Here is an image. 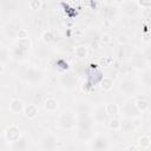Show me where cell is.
Segmentation results:
<instances>
[{
    "mask_svg": "<svg viewBox=\"0 0 151 151\" xmlns=\"http://www.w3.org/2000/svg\"><path fill=\"white\" fill-rule=\"evenodd\" d=\"M57 125L61 130H72L76 126V114L71 111H63L58 116Z\"/></svg>",
    "mask_w": 151,
    "mask_h": 151,
    "instance_id": "6da1fadb",
    "label": "cell"
},
{
    "mask_svg": "<svg viewBox=\"0 0 151 151\" xmlns=\"http://www.w3.org/2000/svg\"><path fill=\"white\" fill-rule=\"evenodd\" d=\"M25 79L31 85H39L44 80V72L35 67H29L25 72Z\"/></svg>",
    "mask_w": 151,
    "mask_h": 151,
    "instance_id": "7a4b0ae2",
    "label": "cell"
},
{
    "mask_svg": "<svg viewBox=\"0 0 151 151\" xmlns=\"http://www.w3.org/2000/svg\"><path fill=\"white\" fill-rule=\"evenodd\" d=\"M93 125V119L90 112L76 113V126L78 129H91Z\"/></svg>",
    "mask_w": 151,
    "mask_h": 151,
    "instance_id": "3957f363",
    "label": "cell"
},
{
    "mask_svg": "<svg viewBox=\"0 0 151 151\" xmlns=\"http://www.w3.org/2000/svg\"><path fill=\"white\" fill-rule=\"evenodd\" d=\"M137 88H138V85H137V81L133 80V79H130V78H125L123 79L120 83H119V90L122 93L126 94V96H132L137 92Z\"/></svg>",
    "mask_w": 151,
    "mask_h": 151,
    "instance_id": "277c9868",
    "label": "cell"
},
{
    "mask_svg": "<svg viewBox=\"0 0 151 151\" xmlns=\"http://www.w3.org/2000/svg\"><path fill=\"white\" fill-rule=\"evenodd\" d=\"M90 149L91 150H96V151L109 149V139H107V137L103 136V134H98L94 138L92 137V139L90 140Z\"/></svg>",
    "mask_w": 151,
    "mask_h": 151,
    "instance_id": "5b68a950",
    "label": "cell"
},
{
    "mask_svg": "<svg viewBox=\"0 0 151 151\" xmlns=\"http://www.w3.org/2000/svg\"><path fill=\"white\" fill-rule=\"evenodd\" d=\"M122 110V114L126 118H130V119H133V118H138L140 117V112L137 110L136 105H134V101H126L125 104H123V106L120 107Z\"/></svg>",
    "mask_w": 151,
    "mask_h": 151,
    "instance_id": "8992f818",
    "label": "cell"
},
{
    "mask_svg": "<svg viewBox=\"0 0 151 151\" xmlns=\"http://www.w3.org/2000/svg\"><path fill=\"white\" fill-rule=\"evenodd\" d=\"M40 146L42 150H55L58 146V139L53 133H45L40 139Z\"/></svg>",
    "mask_w": 151,
    "mask_h": 151,
    "instance_id": "52a82bcc",
    "label": "cell"
},
{
    "mask_svg": "<svg viewBox=\"0 0 151 151\" xmlns=\"http://www.w3.org/2000/svg\"><path fill=\"white\" fill-rule=\"evenodd\" d=\"M91 116H92L93 123H96V124H104L107 120V117H109L107 113H106V111H105L104 105L96 106V109L93 110V113Z\"/></svg>",
    "mask_w": 151,
    "mask_h": 151,
    "instance_id": "ba28073f",
    "label": "cell"
},
{
    "mask_svg": "<svg viewBox=\"0 0 151 151\" xmlns=\"http://www.w3.org/2000/svg\"><path fill=\"white\" fill-rule=\"evenodd\" d=\"M20 136H21V131L17 125L12 124V125L7 126L6 130H5V139L7 142H9V143L15 142L17 139L20 138Z\"/></svg>",
    "mask_w": 151,
    "mask_h": 151,
    "instance_id": "9c48e42d",
    "label": "cell"
},
{
    "mask_svg": "<svg viewBox=\"0 0 151 151\" xmlns=\"http://www.w3.org/2000/svg\"><path fill=\"white\" fill-rule=\"evenodd\" d=\"M60 85L66 88V90H73L77 85V79L72 74H64L60 77V80H59Z\"/></svg>",
    "mask_w": 151,
    "mask_h": 151,
    "instance_id": "30bf717a",
    "label": "cell"
},
{
    "mask_svg": "<svg viewBox=\"0 0 151 151\" xmlns=\"http://www.w3.org/2000/svg\"><path fill=\"white\" fill-rule=\"evenodd\" d=\"M22 112H24V116H25L27 119L33 120V119H35V118L38 117V114H39V109H38V106L34 105V104H28V105H25Z\"/></svg>",
    "mask_w": 151,
    "mask_h": 151,
    "instance_id": "8fae6325",
    "label": "cell"
},
{
    "mask_svg": "<svg viewBox=\"0 0 151 151\" xmlns=\"http://www.w3.org/2000/svg\"><path fill=\"white\" fill-rule=\"evenodd\" d=\"M28 139L26 136H20L19 139H17L15 142L12 143V150L14 151H22V150H27L28 149Z\"/></svg>",
    "mask_w": 151,
    "mask_h": 151,
    "instance_id": "7c38bea8",
    "label": "cell"
},
{
    "mask_svg": "<svg viewBox=\"0 0 151 151\" xmlns=\"http://www.w3.org/2000/svg\"><path fill=\"white\" fill-rule=\"evenodd\" d=\"M24 107H25V103L20 98H13L9 103V111L12 113H20L24 111Z\"/></svg>",
    "mask_w": 151,
    "mask_h": 151,
    "instance_id": "4fadbf2b",
    "label": "cell"
},
{
    "mask_svg": "<svg viewBox=\"0 0 151 151\" xmlns=\"http://www.w3.org/2000/svg\"><path fill=\"white\" fill-rule=\"evenodd\" d=\"M120 130L124 133H127V134L129 133H133L134 130H136V127H134V125L132 123V119L126 118V117H124L123 119H120Z\"/></svg>",
    "mask_w": 151,
    "mask_h": 151,
    "instance_id": "5bb4252c",
    "label": "cell"
},
{
    "mask_svg": "<svg viewBox=\"0 0 151 151\" xmlns=\"http://www.w3.org/2000/svg\"><path fill=\"white\" fill-rule=\"evenodd\" d=\"M58 106H59V103L55 98L53 97H48L45 99L44 101V109L47 111V112H55L58 110Z\"/></svg>",
    "mask_w": 151,
    "mask_h": 151,
    "instance_id": "9a60e30c",
    "label": "cell"
},
{
    "mask_svg": "<svg viewBox=\"0 0 151 151\" xmlns=\"http://www.w3.org/2000/svg\"><path fill=\"white\" fill-rule=\"evenodd\" d=\"M92 127L91 129H78L77 132V138L80 142H90L92 139Z\"/></svg>",
    "mask_w": 151,
    "mask_h": 151,
    "instance_id": "2e32d148",
    "label": "cell"
},
{
    "mask_svg": "<svg viewBox=\"0 0 151 151\" xmlns=\"http://www.w3.org/2000/svg\"><path fill=\"white\" fill-rule=\"evenodd\" d=\"M134 105H136L137 110H138L140 113L146 112V111L149 110V107H150L149 100H147L146 98H144V97H139V98H137L136 101H134Z\"/></svg>",
    "mask_w": 151,
    "mask_h": 151,
    "instance_id": "e0dca14e",
    "label": "cell"
},
{
    "mask_svg": "<svg viewBox=\"0 0 151 151\" xmlns=\"http://www.w3.org/2000/svg\"><path fill=\"white\" fill-rule=\"evenodd\" d=\"M104 107H105V111H106L107 116H110V117H113V116L118 114V113H119V111H120L119 105H118V104H116V103H113V101L106 103V104L104 105Z\"/></svg>",
    "mask_w": 151,
    "mask_h": 151,
    "instance_id": "ac0fdd59",
    "label": "cell"
},
{
    "mask_svg": "<svg viewBox=\"0 0 151 151\" xmlns=\"http://www.w3.org/2000/svg\"><path fill=\"white\" fill-rule=\"evenodd\" d=\"M113 85H114V81L111 77H103L100 80V87L104 92H110L113 88Z\"/></svg>",
    "mask_w": 151,
    "mask_h": 151,
    "instance_id": "d6986e66",
    "label": "cell"
},
{
    "mask_svg": "<svg viewBox=\"0 0 151 151\" xmlns=\"http://www.w3.org/2000/svg\"><path fill=\"white\" fill-rule=\"evenodd\" d=\"M137 145H138V147L142 149V150H147V149H150V146H151V138H150L149 136L144 134V136H142V137L138 139Z\"/></svg>",
    "mask_w": 151,
    "mask_h": 151,
    "instance_id": "ffe728a7",
    "label": "cell"
},
{
    "mask_svg": "<svg viewBox=\"0 0 151 151\" xmlns=\"http://www.w3.org/2000/svg\"><path fill=\"white\" fill-rule=\"evenodd\" d=\"M15 46H18L19 48L24 50V51H27L32 47V41L29 38H22V39H18L17 42H15Z\"/></svg>",
    "mask_w": 151,
    "mask_h": 151,
    "instance_id": "44dd1931",
    "label": "cell"
},
{
    "mask_svg": "<svg viewBox=\"0 0 151 151\" xmlns=\"http://www.w3.org/2000/svg\"><path fill=\"white\" fill-rule=\"evenodd\" d=\"M11 55H12L14 59H17V60H25V57L27 55V51H24V50L19 48L18 46H15V47L12 50Z\"/></svg>",
    "mask_w": 151,
    "mask_h": 151,
    "instance_id": "7402d4cb",
    "label": "cell"
},
{
    "mask_svg": "<svg viewBox=\"0 0 151 151\" xmlns=\"http://www.w3.org/2000/svg\"><path fill=\"white\" fill-rule=\"evenodd\" d=\"M87 54H88V50H87V47L84 46V45H79V46H77V47L74 48V55H76L78 59H84V58L87 57Z\"/></svg>",
    "mask_w": 151,
    "mask_h": 151,
    "instance_id": "603a6c76",
    "label": "cell"
},
{
    "mask_svg": "<svg viewBox=\"0 0 151 151\" xmlns=\"http://www.w3.org/2000/svg\"><path fill=\"white\" fill-rule=\"evenodd\" d=\"M41 40H42V42H45V44H51L53 40H54V33H53V31L52 29H46V31H44L42 33H41Z\"/></svg>",
    "mask_w": 151,
    "mask_h": 151,
    "instance_id": "cb8c5ba5",
    "label": "cell"
},
{
    "mask_svg": "<svg viewBox=\"0 0 151 151\" xmlns=\"http://www.w3.org/2000/svg\"><path fill=\"white\" fill-rule=\"evenodd\" d=\"M107 125H109L110 130H112V131H119L120 130V119H118V118H116L113 116V117H111L107 120Z\"/></svg>",
    "mask_w": 151,
    "mask_h": 151,
    "instance_id": "d4e9b609",
    "label": "cell"
},
{
    "mask_svg": "<svg viewBox=\"0 0 151 151\" xmlns=\"http://www.w3.org/2000/svg\"><path fill=\"white\" fill-rule=\"evenodd\" d=\"M133 66L136 67V68H138V70H142V68H144V66H145V64H146V61H145V59L143 58V55H140V54H137V55H134V59H133Z\"/></svg>",
    "mask_w": 151,
    "mask_h": 151,
    "instance_id": "484cf974",
    "label": "cell"
},
{
    "mask_svg": "<svg viewBox=\"0 0 151 151\" xmlns=\"http://www.w3.org/2000/svg\"><path fill=\"white\" fill-rule=\"evenodd\" d=\"M74 111L76 113H80V112H91V106L87 103H79L74 106Z\"/></svg>",
    "mask_w": 151,
    "mask_h": 151,
    "instance_id": "4316f807",
    "label": "cell"
},
{
    "mask_svg": "<svg viewBox=\"0 0 151 151\" xmlns=\"http://www.w3.org/2000/svg\"><path fill=\"white\" fill-rule=\"evenodd\" d=\"M29 8L34 12H39L41 8H42V1L41 0H31L29 4H28Z\"/></svg>",
    "mask_w": 151,
    "mask_h": 151,
    "instance_id": "83f0119b",
    "label": "cell"
},
{
    "mask_svg": "<svg viewBox=\"0 0 151 151\" xmlns=\"http://www.w3.org/2000/svg\"><path fill=\"white\" fill-rule=\"evenodd\" d=\"M9 51L6 48V47H0V63H4L8 59L9 57Z\"/></svg>",
    "mask_w": 151,
    "mask_h": 151,
    "instance_id": "f1b7e54d",
    "label": "cell"
},
{
    "mask_svg": "<svg viewBox=\"0 0 151 151\" xmlns=\"http://www.w3.org/2000/svg\"><path fill=\"white\" fill-rule=\"evenodd\" d=\"M17 39H22V38H28V31L26 28H18L17 34H15Z\"/></svg>",
    "mask_w": 151,
    "mask_h": 151,
    "instance_id": "f546056e",
    "label": "cell"
},
{
    "mask_svg": "<svg viewBox=\"0 0 151 151\" xmlns=\"http://www.w3.org/2000/svg\"><path fill=\"white\" fill-rule=\"evenodd\" d=\"M99 40H100L101 44H105V45H106V44H110V42L112 41V37H111L109 33H104V34L100 35V39H99Z\"/></svg>",
    "mask_w": 151,
    "mask_h": 151,
    "instance_id": "4dcf8cb0",
    "label": "cell"
},
{
    "mask_svg": "<svg viewBox=\"0 0 151 151\" xmlns=\"http://www.w3.org/2000/svg\"><path fill=\"white\" fill-rule=\"evenodd\" d=\"M137 4H138L139 7L149 9L150 6H151V0H137Z\"/></svg>",
    "mask_w": 151,
    "mask_h": 151,
    "instance_id": "1f68e13d",
    "label": "cell"
},
{
    "mask_svg": "<svg viewBox=\"0 0 151 151\" xmlns=\"http://www.w3.org/2000/svg\"><path fill=\"white\" fill-rule=\"evenodd\" d=\"M117 55H118V59H120V60H123L124 58H125V45H123V46H120L119 48H118V52H117Z\"/></svg>",
    "mask_w": 151,
    "mask_h": 151,
    "instance_id": "d6a6232c",
    "label": "cell"
},
{
    "mask_svg": "<svg viewBox=\"0 0 151 151\" xmlns=\"http://www.w3.org/2000/svg\"><path fill=\"white\" fill-rule=\"evenodd\" d=\"M118 42H119L120 45H126V42H127V37H126L125 34H120V35L118 37Z\"/></svg>",
    "mask_w": 151,
    "mask_h": 151,
    "instance_id": "836d02e7",
    "label": "cell"
},
{
    "mask_svg": "<svg viewBox=\"0 0 151 151\" xmlns=\"http://www.w3.org/2000/svg\"><path fill=\"white\" fill-rule=\"evenodd\" d=\"M125 150H134V151H137V150H139V147H138V145H127V146H125Z\"/></svg>",
    "mask_w": 151,
    "mask_h": 151,
    "instance_id": "e575fe53",
    "label": "cell"
},
{
    "mask_svg": "<svg viewBox=\"0 0 151 151\" xmlns=\"http://www.w3.org/2000/svg\"><path fill=\"white\" fill-rule=\"evenodd\" d=\"M5 72V65L4 63H0V74H2Z\"/></svg>",
    "mask_w": 151,
    "mask_h": 151,
    "instance_id": "d590c367",
    "label": "cell"
},
{
    "mask_svg": "<svg viewBox=\"0 0 151 151\" xmlns=\"http://www.w3.org/2000/svg\"><path fill=\"white\" fill-rule=\"evenodd\" d=\"M5 147V145H4V139H2V137L0 136V149H4Z\"/></svg>",
    "mask_w": 151,
    "mask_h": 151,
    "instance_id": "8d00e7d4",
    "label": "cell"
},
{
    "mask_svg": "<svg viewBox=\"0 0 151 151\" xmlns=\"http://www.w3.org/2000/svg\"><path fill=\"white\" fill-rule=\"evenodd\" d=\"M117 4H119V5H123L124 2H125V0H114Z\"/></svg>",
    "mask_w": 151,
    "mask_h": 151,
    "instance_id": "74e56055",
    "label": "cell"
},
{
    "mask_svg": "<svg viewBox=\"0 0 151 151\" xmlns=\"http://www.w3.org/2000/svg\"><path fill=\"white\" fill-rule=\"evenodd\" d=\"M0 47H1V46H0Z\"/></svg>",
    "mask_w": 151,
    "mask_h": 151,
    "instance_id": "f35d334b",
    "label": "cell"
}]
</instances>
